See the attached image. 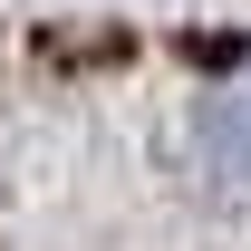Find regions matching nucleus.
<instances>
[{"mask_svg":"<svg viewBox=\"0 0 251 251\" xmlns=\"http://www.w3.org/2000/svg\"><path fill=\"white\" fill-rule=\"evenodd\" d=\"M203 135H213V164H222V174L251 184V77H232V87L203 106Z\"/></svg>","mask_w":251,"mask_h":251,"instance_id":"1","label":"nucleus"}]
</instances>
